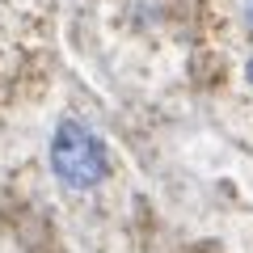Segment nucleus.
I'll use <instances>...</instances> for the list:
<instances>
[{"instance_id":"obj_2","label":"nucleus","mask_w":253,"mask_h":253,"mask_svg":"<svg viewBox=\"0 0 253 253\" xmlns=\"http://www.w3.org/2000/svg\"><path fill=\"white\" fill-rule=\"evenodd\" d=\"M241 21H245V30L253 34V0H241Z\"/></svg>"},{"instance_id":"obj_1","label":"nucleus","mask_w":253,"mask_h":253,"mask_svg":"<svg viewBox=\"0 0 253 253\" xmlns=\"http://www.w3.org/2000/svg\"><path fill=\"white\" fill-rule=\"evenodd\" d=\"M106 169H110V156H106V144H101L97 131L89 123H81V118H59V126L51 135L55 181L84 194V190H97L106 181Z\"/></svg>"},{"instance_id":"obj_3","label":"nucleus","mask_w":253,"mask_h":253,"mask_svg":"<svg viewBox=\"0 0 253 253\" xmlns=\"http://www.w3.org/2000/svg\"><path fill=\"white\" fill-rule=\"evenodd\" d=\"M245 81L253 84V55H249V59H245Z\"/></svg>"}]
</instances>
